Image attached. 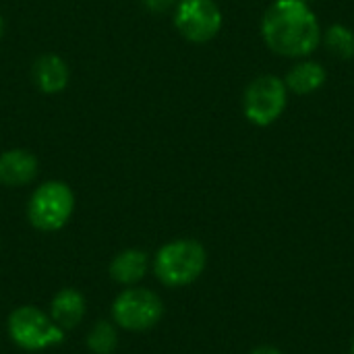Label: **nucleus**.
I'll use <instances>...</instances> for the list:
<instances>
[{
    "label": "nucleus",
    "mask_w": 354,
    "mask_h": 354,
    "mask_svg": "<svg viewBox=\"0 0 354 354\" xmlns=\"http://www.w3.org/2000/svg\"><path fill=\"white\" fill-rule=\"evenodd\" d=\"M87 311V301L81 290L77 288H62L58 290L50 301V317L56 326H60L64 332L79 328Z\"/></svg>",
    "instance_id": "9d476101"
},
{
    "label": "nucleus",
    "mask_w": 354,
    "mask_h": 354,
    "mask_svg": "<svg viewBox=\"0 0 354 354\" xmlns=\"http://www.w3.org/2000/svg\"><path fill=\"white\" fill-rule=\"evenodd\" d=\"M172 21L187 41L207 44L222 31L224 15L216 0H176Z\"/></svg>",
    "instance_id": "0eeeda50"
},
{
    "label": "nucleus",
    "mask_w": 354,
    "mask_h": 354,
    "mask_svg": "<svg viewBox=\"0 0 354 354\" xmlns=\"http://www.w3.org/2000/svg\"><path fill=\"white\" fill-rule=\"evenodd\" d=\"M112 322L118 330L147 332L164 317V303L160 295L143 286H127L112 303Z\"/></svg>",
    "instance_id": "39448f33"
},
{
    "label": "nucleus",
    "mask_w": 354,
    "mask_h": 354,
    "mask_svg": "<svg viewBox=\"0 0 354 354\" xmlns=\"http://www.w3.org/2000/svg\"><path fill=\"white\" fill-rule=\"evenodd\" d=\"M266 46L284 58H309L322 46V25L305 0H274L261 17Z\"/></svg>",
    "instance_id": "f257e3e1"
},
{
    "label": "nucleus",
    "mask_w": 354,
    "mask_h": 354,
    "mask_svg": "<svg viewBox=\"0 0 354 354\" xmlns=\"http://www.w3.org/2000/svg\"><path fill=\"white\" fill-rule=\"evenodd\" d=\"M75 212V193L62 180H46L27 201V220L39 232H56L68 224Z\"/></svg>",
    "instance_id": "20e7f679"
},
{
    "label": "nucleus",
    "mask_w": 354,
    "mask_h": 354,
    "mask_svg": "<svg viewBox=\"0 0 354 354\" xmlns=\"http://www.w3.org/2000/svg\"><path fill=\"white\" fill-rule=\"evenodd\" d=\"M351 354H354V340H353V348H351Z\"/></svg>",
    "instance_id": "a211bd4d"
},
{
    "label": "nucleus",
    "mask_w": 354,
    "mask_h": 354,
    "mask_svg": "<svg viewBox=\"0 0 354 354\" xmlns=\"http://www.w3.org/2000/svg\"><path fill=\"white\" fill-rule=\"evenodd\" d=\"M207 266L205 247L195 239H176L158 249L151 261L156 278L168 288L193 284Z\"/></svg>",
    "instance_id": "f03ea898"
},
{
    "label": "nucleus",
    "mask_w": 354,
    "mask_h": 354,
    "mask_svg": "<svg viewBox=\"0 0 354 354\" xmlns=\"http://www.w3.org/2000/svg\"><path fill=\"white\" fill-rule=\"evenodd\" d=\"M2 33H4V19H2V15H0V37H2Z\"/></svg>",
    "instance_id": "f3484780"
},
{
    "label": "nucleus",
    "mask_w": 354,
    "mask_h": 354,
    "mask_svg": "<svg viewBox=\"0 0 354 354\" xmlns=\"http://www.w3.org/2000/svg\"><path fill=\"white\" fill-rule=\"evenodd\" d=\"M176 0H141V6L151 15H164L168 10H174Z\"/></svg>",
    "instance_id": "2eb2a0df"
},
{
    "label": "nucleus",
    "mask_w": 354,
    "mask_h": 354,
    "mask_svg": "<svg viewBox=\"0 0 354 354\" xmlns=\"http://www.w3.org/2000/svg\"><path fill=\"white\" fill-rule=\"evenodd\" d=\"M31 77H33L35 87L41 93L56 95L66 89L71 81V71L62 56L48 52V54L37 56L35 62L31 64Z\"/></svg>",
    "instance_id": "1a4fd4ad"
},
{
    "label": "nucleus",
    "mask_w": 354,
    "mask_h": 354,
    "mask_svg": "<svg viewBox=\"0 0 354 354\" xmlns=\"http://www.w3.org/2000/svg\"><path fill=\"white\" fill-rule=\"evenodd\" d=\"M305 2H313V0H305Z\"/></svg>",
    "instance_id": "6ab92c4d"
},
{
    "label": "nucleus",
    "mask_w": 354,
    "mask_h": 354,
    "mask_svg": "<svg viewBox=\"0 0 354 354\" xmlns=\"http://www.w3.org/2000/svg\"><path fill=\"white\" fill-rule=\"evenodd\" d=\"M6 332L12 344L29 353L54 348L62 344L66 336V332L54 324L48 311L33 305H23L10 311L6 322Z\"/></svg>",
    "instance_id": "7ed1b4c3"
},
{
    "label": "nucleus",
    "mask_w": 354,
    "mask_h": 354,
    "mask_svg": "<svg viewBox=\"0 0 354 354\" xmlns=\"http://www.w3.org/2000/svg\"><path fill=\"white\" fill-rule=\"evenodd\" d=\"M328 81V71L322 62L311 58H299L288 73L284 75V83L295 95H311L319 91Z\"/></svg>",
    "instance_id": "9b49d317"
},
{
    "label": "nucleus",
    "mask_w": 354,
    "mask_h": 354,
    "mask_svg": "<svg viewBox=\"0 0 354 354\" xmlns=\"http://www.w3.org/2000/svg\"><path fill=\"white\" fill-rule=\"evenodd\" d=\"M39 162L29 149H6L0 153V185L4 187H27L35 180Z\"/></svg>",
    "instance_id": "6e6552de"
},
{
    "label": "nucleus",
    "mask_w": 354,
    "mask_h": 354,
    "mask_svg": "<svg viewBox=\"0 0 354 354\" xmlns=\"http://www.w3.org/2000/svg\"><path fill=\"white\" fill-rule=\"evenodd\" d=\"M87 348L93 354H112L118 348V328L112 319H102L87 332Z\"/></svg>",
    "instance_id": "4468645a"
},
{
    "label": "nucleus",
    "mask_w": 354,
    "mask_h": 354,
    "mask_svg": "<svg viewBox=\"0 0 354 354\" xmlns=\"http://www.w3.org/2000/svg\"><path fill=\"white\" fill-rule=\"evenodd\" d=\"M110 278L120 286H137L149 272V255L141 249H124L110 261Z\"/></svg>",
    "instance_id": "f8f14e48"
},
{
    "label": "nucleus",
    "mask_w": 354,
    "mask_h": 354,
    "mask_svg": "<svg viewBox=\"0 0 354 354\" xmlns=\"http://www.w3.org/2000/svg\"><path fill=\"white\" fill-rule=\"evenodd\" d=\"M326 50L338 58V60H351L354 58V31L342 23H334L326 29L322 37Z\"/></svg>",
    "instance_id": "ddd939ff"
},
{
    "label": "nucleus",
    "mask_w": 354,
    "mask_h": 354,
    "mask_svg": "<svg viewBox=\"0 0 354 354\" xmlns=\"http://www.w3.org/2000/svg\"><path fill=\"white\" fill-rule=\"evenodd\" d=\"M288 87L276 75L255 77L243 93V114L255 127L274 124L288 106Z\"/></svg>",
    "instance_id": "423d86ee"
},
{
    "label": "nucleus",
    "mask_w": 354,
    "mask_h": 354,
    "mask_svg": "<svg viewBox=\"0 0 354 354\" xmlns=\"http://www.w3.org/2000/svg\"><path fill=\"white\" fill-rule=\"evenodd\" d=\"M251 354H282L278 348H274V346H259V348H255Z\"/></svg>",
    "instance_id": "dca6fc26"
}]
</instances>
